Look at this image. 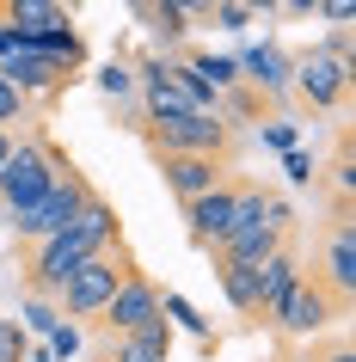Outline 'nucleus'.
I'll return each mask as SVG.
<instances>
[{
  "instance_id": "obj_10",
  "label": "nucleus",
  "mask_w": 356,
  "mask_h": 362,
  "mask_svg": "<svg viewBox=\"0 0 356 362\" xmlns=\"http://www.w3.org/2000/svg\"><path fill=\"white\" fill-rule=\"evenodd\" d=\"M234 191H240V178H222L215 191H203L197 203H185V228H190V240L203 252H222V240L234 233Z\"/></svg>"
},
{
  "instance_id": "obj_5",
  "label": "nucleus",
  "mask_w": 356,
  "mask_h": 362,
  "mask_svg": "<svg viewBox=\"0 0 356 362\" xmlns=\"http://www.w3.org/2000/svg\"><path fill=\"white\" fill-rule=\"evenodd\" d=\"M86 258H105V252L86 240L80 228H68V233H56V240H43V246H31V258H25V288L31 295H43V301H56V288L74 276Z\"/></svg>"
},
{
  "instance_id": "obj_22",
  "label": "nucleus",
  "mask_w": 356,
  "mask_h": 362,
  "mask_svg": "<svg viewBox=\"0 0 356 362\" xmlns=\"http://www.w3.org/2000/svg\"><path fill=\"white\" fill-rule=\"evenodd\" d=\"M25 111H31V98H25L13 80H0V129L13 135V123H25Z\"/></svg>"
},
{
  "instance_id": "obj_13",
  "label": "nucleus",
  "mask_w": 356,
  "mask_h": 362,
  "mask_svg": "<svg viewBox=\"0 0 356 362\" xmlns=\"http://www.w3.org/2000/svg\"><path fill=\"white\" fill-rule=\"evenodd\" d=\"M301 276H307V270H301V258H295L289 246H282L277 258H264V264L252 270V283H258V313H264V320H270V313H277V307L289 301V288H295Z\"/></svg>"
},
{
  "instance_id": "obj_25",
  "label": "nucleus",
  "mask_w": 356,
  "mask_h": 362,
  "mask_svg": "<svg viewBox=\"0 0 356 362\" xmlns=\"http://www.w3.org/2000/svg\"><path fill=\"white\" fill-rule=\"evenodd\" d=\"M43 350H50L56 362H62V356H74V350H80V325H68V320H62L56 332H50V344H43Z\"/></svg>"
},
{
  "instance_id": "obj_23",
  "label": "nucleus",
  "mask_w": 356,
  "mask_h": 362,
  "mask_svg": "<svg viewBox=\"0 0 356 362\" xmlns=\"http://www.w3.org/2000/svg\"><path fill=\"white\" fill-rule=\"evenodd\" d=\"M203 19H215L222 31H246V25L258 19V13H252V6H240V0H215V6H209Z\"/></svg>"
},
{
  "instance_id": "obj_27",
  "label": "nucleus",
  "mask_w": 356,
  "mask_h": 362,
  "mask_svg": "<svg viewBox=\"0 0 356 362\" xmlns=\"http://www.w3.org/2000/svg\"><path fill=\"white\" fill-rule=\"evenodd\" d=\"M307 362H356V350H350L344 338H332V344H319V350H314Z\"/></svg>"
},
{
  "instance_id": "obj_28",
  "label": "nucleus",
  "mask_w": 356,
  "mask_h": 362,
  "mask_svg": "<svg viewBox=\"0 0 356 362\" xmlns=\"http://www.w3.org/2000/svg\"><path fill=\"white\" fill-rule=\"evenodd\" d=\"M264 141H270V148H282V153H289V148H295V123H282V117H277V123L264 129Z\"/></svg>"
},
{
  "instance_id": "obj_11",
  "label": "nucleus",
  "mask_w": 356,
  "mask_h": 362,
  "mask_svg": "<svg viewBox=\"0 0 356 362\" xmlns=\"http://www.w3.org/2000/svg\"><path fill=\"white\" fill-rule=\"evenodd\" d=\"M160 178H166V191L178 197V203H197L203 191H215L227 178V166L222 160H185V153H166L160 160Z\"/></svg>"
},
{
  "instance_id": "obj_19",
  "label": "nucleus",
  "mask_w": 356,
  "mask_h": 362,
  "mask_svg": "<svg viewBox=\"0 0 356 362\" xmlns=\"http://www.w3.org/2000/svg\"><path fill=\"white\" fill-rule=\"evenodd\" d=\"M160 313H172V320L185 325V332H197V338H203V350H215V338H209V320L185 301V295H166V301H160Z\"/></svg>"
},
{
  "instance_id": "obj_1",
  "label": "nucleus",
  "mask_w": 356,
  "mask_h": 362,
  "mask_svg": "<svg viewBox=\"0 0 356 362\" xmlns=\"http://www.w3.org/2000/svg\"><path fill=\"white\" fill-rule=\"evenodd\" d=\"M62 172H74V160H68L50 135H25V141H13L6 166H0V203H6V215H25Z\"/></svg>"
},
{
  "instance_id": "obj_3",
  "label": "nucleus",
  "mask_w": 356,
  "mask_h": 362,
  "mask_svg": "<svg viewBox=\"0 0 356 362\" xmlns=\"http://www.w3.org/2000/svg\"><path fill=\"white\" fill-rule=\"evenodd\" d=\"M86 197H93V185L80 178V172H62L56 185L31 203L25 215H13V233H19V246L31 252V246H43V240H56V233H68L74 228V215L86 209Z\"/></svg>"
},
{
  "instance_id": "obj_20",
  "label": "nucleus",
  "mask_w": 356,
  "mask_h": 362,
  "mask_svg": "<svg viewBox=\"0 0 356 362\" xmlns=\"http://www.w3.org/2000/svg\"><path fill=\"white\" fill-rule=\"evenodd\" d=\"M19 325H25V338H31V332H43V338H50V332L62 325V313H56V301L31 295V301H25V313H19Z\"/></svg>"
},
{
  "instance_id": "obj_24",
  "label": "nucleus",
  "mask_w": 356,
  "mask_h": 362,
  "mask_svg": "<svg viewBox=\"0 0 356 362\" xmlns=\"http://www.w3.org/2000/svg\"><path fill=\"white\" fill-rule=\"evenodd\" d=\"M25 350H31L25 325L19 320H0V362H25Z\"/></svg>"
},
{
  "instance_id": "obj_4",
  "label": "nucleus",
  "mask_w": 356,
  "mask_h": 362,
  "mask_svg": "<svg viewBox=\"0 0 356 362\" xmlns=\"http://www.w3.org/2000/svg\"><path fill=\"white\" fill-rule=\"evenodd\" d=\"M123 270H130L123 246L105 252V258H86V264H80L74 276L56 288V313H62L68 325H74V320H98V313H105V301L117 295V283H123Z\"/></svg>"
},
{
  "instance_id": "obj_6",
  "label": "nucleus",
  "mask_w": 356,
  "mask_h": 362,
  "mask_svg": "<svg viewBox=\"0 0 356 362\" xmlns=\"http://www.w3.org/2000/svg\"><path fill=\"white\" fill-rule=\"evenodd\" d=\"M160 301H166V295H160V283H154L148 270H123V283H117V295L111 301H105V313H98V320H105V332H111V338H130V332H148L154 320H166V313H160Z\"/></svg>"
},
{
  "instance_id": "obj_17",
  "label": "nucleus",
  "mask_w": 356,
  "mask_h": 362,
  "mask_svg": "<svg viewBox=\"0 0 356 362\" xmlns=\"http://www.w3.org/2000/svg\"><path fill=\"white\" fill-rule=\"evenodd\" d=\"M111 362H172V320H154L148 332H130V338H117Z\"/></svg>"
},
{
  "instance_id": "obj_8",
  "label": "nucleus",
  "mask_w": 356,
  "mask_h": 362,
  "mask_svg": "<svg viewBox=\"0 0 356 362\" xmlns=\"http://www.w3.org/2000/svg\"><path fill=\"white\" fill-rule=\"evenodd\" d=\"M314 283L332 295L338 307L356 301V221H332L326 240H319V264H314Z\"/></svg>"
},
{
  "instance_id": "obj_26",
  "label": "nucleus",
  "mask_w": 356,
  "mask_h": 362,
  "mask_svg": "<svg viewBox=\"0 0 356 362\" xmlns=\"http://www.w3.org/2000/svg\"><path fill=\"white\" fill-rule=\"evenodd\" d=\"M282 166H289V185H314V160H307L301 148H289V153H282Z\"/></svg>"
},
{
  "instance_id": "obj_12",
  "label": "nucleus",
  "mask_w": 356,
  "mask_h": 362,
  "mask_svg": "<svg viewBox=\"0 0 356 362\" xmlns=\"http://www.w3.org/2000/svg\"><path fill=\"white\" fill-rule=\"evenodd\" d=\"M0 19H6V31H19V37H50V31H68L74 13L56 6V0H0Z\"/></svg>"
},
{
  "instance_id": "obj_18",
  "label": "nucleus",
  "mask_w": 356,
  "mask_h": 362,
  "mask_svg": "<svg viewBox=\"0 0 356 362\" xmlns=\"http://www.w3.org/2000/svg\"><path fill=\"white\" fill-rule=\"evenodd\" d=\"M215 283H222V295H227V307H234V313H246V320L258 313V283H252V270L222 264V258H215Z\"/></svg>"
},
{
  "instance_id": "obj_30",
  "label": "nucleus",
  "mask_w": 356,
  "mask_h": 362,
  "mask_svg": "<svg viewBox=\"0 0 356 362\" xmlns=\"http://www.w3.org/2000/svg\"><path fill=\"white\" fill-rule=\"evenodd\" d=\"M105 362H111V356H105Z\"/></svg>"
},
{
  "instance_id": "obj_21",
  "label": "nucleus",
  "mask_w": 356,
  "mask_h": 362,
  "mask_svg": "<svg viewBox=\"0 0 356 362\" xmlns=\"http://www.w3.org/2000/svg\"><path fill=\"white\" fill-rule=\"evenodd\" d=\"M98 93L105 98H130L135 93V68L130 62H105V68H98Z\"/></svg>"
},
{
  "instance_id": "obj_7",
  "label": "nucleus",
  "mask_w": 356,
  "mask_h": 362,
  "mask_svg": "<svg viewBox=\"0 0 356 362\" xmlns=\"http://www.w3.org/2000/svg\"><path fill=\"white\" fill-rule=\"evenodd\" d=\"M350 62L326 56V49H314V56H289V86H295L314 111H338L344 98H350Z\"/></svg>"
},
{
  "instance_id": "obj_16",
  "label": "nucleus",
  "mask_w": 356,
  "mask_h": 362,
  "mask_svg": "<svg viewBox=\"0 0 356 362\" xmlns=\"http://www.w3.org/2000/svg\"><path fill=\"white\" fill-rule=\"evenodd\" d=\"M0 80H13L25 98H31V93H62V86H68V74H62L56 62L31 56V49H19V56H6V62H0Z\"/></svg>"
},
{
  "instance_id": "obj_9",
  "label": "nucleus",
  "mask_w": 356,
  "mask_h": 362,
  "mask_svg": "<svg viewBox=\"0 0 356 362\" xmlns=\"http://www.w3.org/2000/svg\"><path fill=\"white\" fill-rule=\"evenodd\" d=\"M338 313H344V307H338L332 295H326V288L314 283V276H301V283L289 288V301H282L277 313H270V325H277L282 338H319V332H326V325H332Z\"/></svg>"
},
{
  "instance_id": "obj_15",
  "label": "nucleus",
  "mask_w": 356,
  "mask_h": 362,
  "mask_svg": "<svg viewBox=\"0 0 356 362\" xmlns=\"http://www.w3.org/2000/svg\"><path fill=\"white\" fill-rule=\"evenodd\" d=\"M190 74V86L203 98H222V93H234L240 86V62L234 56H209V49H185V62H178Z\"/></svg>"
},
{
  "instance_id": "obj_14",
  "label": "nucleus",
  "mask_w": 356,
  "mask_h": 362,
  "mask_svg": "<svg viewBox=\"0 0 356 362\" xmlns=\"http://www.w3.org/2000/svg\"><path fill=\"white\" fill-rule=\"evenodd\" d=\"M240 86H252L258 98H282V93H289V56H282L277 43L246 49V56H240Z\"/></svg>"
},
{
  "instance_id": "obj_2",
  "label": "nucleus",
  "mask_w": 356,
  "mask_h": 362,
  "mask_svg": "<svg viewBox=\"0 0 356 362\" xmlns=\"http://www.w3.org/2000/svg\"><path fill=\"white\" fill-rule=\"evenodd\" d=\"M142 135H148V148L166 160V153H185V160H234V148H240V135L227 129L222 117H166V123H142Z\"/></svg>"
},
{
  "instance_id": "obj_29",
  "label": "nucleus",
  "mask_w": 356,
  "mask_h": 362,
  "mask_svg": "<svg viewBox=\"0 0 356 362\" xmlns=\"http://www.w3.org/2000/svg\"><path fill=\"white\" fill-rule=\"evenodd\" d=\"M6 153H13V135L0 129V166H6Z\"/></svg>"
}]
</instances>
